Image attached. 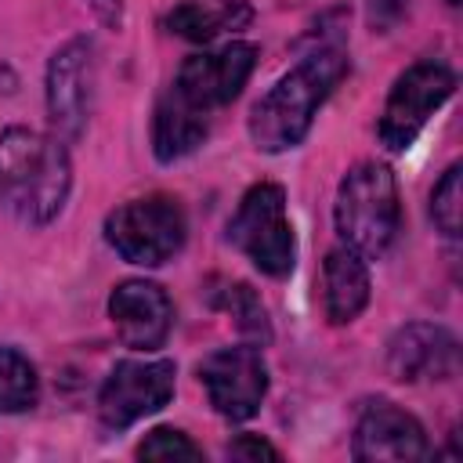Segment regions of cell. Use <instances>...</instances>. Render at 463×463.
Listing matches in <instances>:
<instances>
[{
    "mask_svg": "<svg viewBox=\"0 0 463 463\" xmlns=\"http://www.w3.org/2000/svg\"><path fill=\"white\" fill-rule=\"evenodd\" d=\"M72 188V166L65 141L29 127L0 134V206L29 224H51Z\"/></svg>",
    "mask_w": 463,
    "mask_h": 463,
    "instance_id": "1",
    "label": "cell"
},
{
    "mask_svg": "<svg viewBox=\"0 0 463 463\" xmlns=\"http://www.w3.org/2000/svg\"><path fill=\"white\" fill-rule=\"evenodd\" d=\"M351 61L340 43H318L300 65H293L253 109L250 137L260 152H286L304 141L318 105L347 76Z\"/></svg>",
    "mask_w": 463,
    "mask_h": 463,
    "instance_id": "2",
    "label": "cell"
},
{
    "mask_svg": "<svg viewBox=\"0 0 463 463\" xmlns=\"http://www.w3.org/2000/svg\"><path fill=\"white\" fill-rule=\"evenodd\" d=\"M336 232L347 250L358 257H380L391 250L398 228H402V203H398V181L391 166L365 159L354 163L340 188H336Z\"/></svg>",
    "mask_w": 463,
    "mask_h": 463,
    "instance_id": "3",
    "label": "cell"
},
{
    "mask_svg": "<svg viewBox=\"0 0 463 463\" xmlns=\"http://www.w3.org/2000/svg\"><path fill=\"white\" fill-rule=\"evenodd\" d=\"M188 235L184 210L174 195H145L116 206L105 217V239L109 246L141 268H159L174 253H181Z\"/></svg>",
    "mask_w": 463,
    "mask_h": 463,
    "instance_id": "4",
    "label": "cell"
},
{
    "mask_svg": "<svg viewBox=\"0 0 463 463\" xmlns=\"http://www.w3.org/2000/svg\"><path fill=\"white\" fill-rule=\"evenodd\" d=\"M228 242L239 253H246L253 268H260L264 275H289L297 264V239L286 217V192L271 181L253 184L242 195L235 217L228 221Z\"/></svg>",
    "mask_w": 463,
    "mask_h": 463,
    "instance_id": "5",
    "label": "cell"
},
{
    "mask_svg": "<svg viewBox=\"0 0 463 463\" xmlns=\"http://www.w3.org/2000/svg\"><path fill=\"white\" fill-rule=\"evenodd\" d=\"M452 90H456V72L445 61L423 58V61L409 65L394 80L387 105H383V116H380V127H376L383 148L405 152L420 137V130L434 116V109H441L449 101Z\"/></svg>",
    "mask_w": 463,
    "mask_h": 463,
    "instance_id": "6",
    "label": "cell"
},
{
    "mask_svg": "<svg viewBox=\"0 0 463 463\" xmlns=\"http://www.w3.org/2000/svg\"><path fill=\"white\" fill-rule=\"evenodd\" d=\"M174 362L166 358H123L98 391V416L105 427L123 430L148 412H159L174 398Z\"/></svg>",
    "mask_w": 463,
    "mask_h": 463,
    "instance_id": "7",
    "label": "cell"
},
{
    "mask_svg": "<svg viewBox=\"0 0 463 463\" xmlns=\"http://www.w3.org/2000/svg\"><path fill=\"white\" fill-rule=\"evenodd\" d=\"M94 80H98V58L90 40H69L54 51L47 65V119L54 127V137L76 141L90 119L94 105Z\"/></svg>",
    "mask_w": 463,
    "mask_h": 463,
    "instance_id": "8",
    "label": "cell"
},
{
    "mask_svg": "<svg viewBox=\"0 0 463 463\" xmlns=\"http://www.w3.org/2000/svg\"><path fill=\"white\" fill-rule=\"evenodd\" d=\"M199 380L206 387L210 405L232 423L257 416V409L268 394V365H264L257 344L213 351L199 365Z\"/></svg>",
    "mask_w": 463,
    "mask_h": 463,
    "instance_id": "9",
    "label": "cell"
},
{
    "mask_svg": "<svg viewBox=\"0 0 463 463\" xmlns=\"http://www.w3.org/2000/svg\"><path fill=\"white\" fill-rule=\"evenodd\" d=\"M253 65H257V47L235 40V43H224L217 51H203V54L184 58V65L177 69V80L170 87L184 101H192L195 109L210 112V109L228 105L246 87Z\"/></svg>",
    "mask_w": 463,
    "mask_h": 463,
    "instance_id": "10",
    "label": "cell"
},
{
    "mask_svg": "<svg viewBox=\"0 0 463 463\" xmlns=\"http://www.w3.org/2000/svg\"><path fill=\"white\" fill-rule=\"evenodd\" d=\"M109 318L116 326V336L130 351H156L166 344L174 329V304L163 293V286L145 279H127L109 293Z\"/></svg>",
    "mask_w": 463,
    "mask_h": 463,
    "instance_id": "11",
    "label": "cell"
},
{
    "mask_svg": "<svg viewBox=\"0 0 463 463\" xmlns=\"http://www.w3.org/2000/svg\"><path fill=\"white\" fill-rule=\"evenodd\" d=\"M351 456L362 463H416L427 456V434L416 416L391 402H376L362 412L351 441Z\"/></svg>",
    "mask_w": 463,
    "mask_h": 463,
    "instance_id": "12",
    "label": "cell"
},
{
    "mask_svg": "<svg viewBox=\"0 0 463 463\" xmlns=\"http://www.w3.org/2000/svg\"><path fill=\"white\" fill-rule=\"evenodd\" d=\"M459 365V347L456 336L441 326H427V322H412L405 329H398L387 344V373L394 380H449Z\"/></svg>",
    "mask_w": 463,
    "mask_h": 463,
    "instance_id": "13",
    "label": "cell"
},
{
    "mask_svg": "<svg viewBox=\"0 0 463 463\" xmlns=\"http://www.w3.org/2000/svg\"><path fill=\"white\" fill-rule=\"evenodd\" d=\"M365 304H369L365 260L347 246L329 250L326 260H322V307H326V318L333 326L354 322Z\"/></svg>",
    "mask_w": 463,
    "mask_h": 463,
    "instance_id": "14",
    "label": "cell"
},
{
    "mask_svg": "<svg viewBox=\"0 0 463 463\" xmlns=\"http://www.w3.org/2000/svg\"><path fill=\"white\" fill-rule=\"evenodd\" d=\"M210 134L206 112L184 101L174 87L159 98L156 116H152V152L159 163H177L188 152H195Z\"/></svg>",
    "mask_w": 463,
    "mask_h": 463,
    "instance_id": "15",
    "label": "cell"
},
{
    "mask_svg": "<svg viewBox=\"0 0 463 463\" xmlns=\"http://www.w3.org/2000/svg\"><path fill=\"white\" fill-rule=\"evenodd\" d=\"M250 22V7L242 0H224V4H203V0H184L166 14L170 33L192 40V43H206L224 29H239Z\"/></svg>",
    "mask_w": 463,
    "mask_h": 463,
    "instance_id": "16",
    "label": "cell"
},
{
    "mask_svg": "<svg viewBox=\"0 0 463 463\" xmlns=\"http://www.w3.org/2000/svg\"><path fill=\"white\" fill-rule=\"evenodd\" d=\"M40 398L36 365L18 351L0 344V412H25Z\"/></svg>",
    "mask_w": 463,
    "mask_h": 463,
    "instance_id": "17",
    "label": "cell"
},
{
    "mask_svg": "<svg viewBox=\"0 0 463 463\" xmlns=\"http://www.w3.org/2000/svg\"><path fill=\"white\" fill-rule=\"evenodd\" d=\"M217 307H224L232 318H235V329L242 336H250L257 347L271 340V322H268V311L260 304V297L253 293L250 282H224V289L213 297Z\"/></svg>",
    "mask_w": 463,
    "mask_h": 463,
    "instance_id": "18",
    "label": "cell"
},
{
    "mask_svg": "<svg viewBox=\"0 0 463 463\" xmlns=\"http://www.w3.org/2000/svg\"><path fill=\"white\" fill-rule=\"evenodd\" d=\"M430 217H434L441 235H449V239L459 235V224H463V166L459 163H452L441 174V181L434 184V192H430Z\"/></svg>",
    "mask_w": 463,
    "mask_h": 463,
    "instance_id": "19",
    "label": "cell"
},
{
    "mask_svg": "<svg viewBox=\"0 0 463 463\" xmlns=\"http://www.w3.org/2000/svg\"><path fill=\"white\" fill-rule=\"evenodd\" d=\"M134 452L137 459H203V449L174 427H156L152 434H145V441Z\"/></svg>",
    "mask_w": 463,
    "mask_h": 463,
    "instance_id": "20",
    "label": "cell"
},
{
    "mask_svg": "<svg viewBox=\"0 0 463 463\" xmlns=\"http://www.w3.org/2000/svg\"><path fill=\"white\" fill-rule=\"evenodd\" d=\"M228 456H232V459H279V449L268 445L260 434H239V438L228 445Z\"/></svg>",
    "mask_w": 463,
    "mask_h": 463,
    "instance_id": "21",
    "label": "cell"
},
{
    "mask_svg": "<svg viewBox=\"0 0 463 463\" xmlns=\"http://www.w3.org/2000/svg\"><path fill=\"white\" fill-rule=\"evenodd\" d=\"M94 7V14L109 25V29H119L123 25V0H87Z\"/></svg>",
    "mask_w": 463,
    "mask_h": 463,
    "instance_id": "22",
    "label": "cell"
},
{
    "mask_svg": "<svg viewBox=\"0 0 463 463\" xmlns=\"http://www.w3.org/2000/svg\"><path fill=\"white\" fill-rule=\"evenodd\" d=\"M445 4H452V7H456V4H459V0H445Z\"/></svg>",
    "mask_w": 463,
    "mask_h": 463,
    "instance_id": "23",
    "label": "cell"
}]
</instances>
